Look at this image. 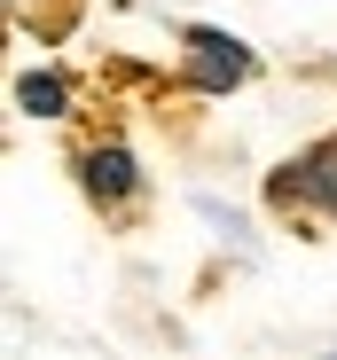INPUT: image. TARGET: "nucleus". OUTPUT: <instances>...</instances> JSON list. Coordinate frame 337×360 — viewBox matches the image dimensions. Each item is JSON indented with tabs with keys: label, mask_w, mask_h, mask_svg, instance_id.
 I'll return each instance as SVG.
<instances>
[{
	"label": "nucleus",
	"mask_w": 337,
	"mask_h": 360,
	"mask_svg": "<svg viewBox=\"0 0 337 360\" xmlns=\"http://www.w3.org/2000/svg\"><path fill=\"white\" fill-rule=\"evenodd\" d=\"M267 204H274V212H306V219H329V212H337V141H322V149L291 157L283 172L267 180Z\"/></svg>",
	"instance_id": "nucleus-1"
},
{
	"label": "nucleus",
	"mask_w": 337,
	"mask_h": 360,
	"mask_svg": "<svg viewBox=\"0 0 337 360\" xmlns=\"http://www.w3.org/2000/svg\"><path fill=\"white\" fill-rule=\"evenodd\" d=\"M189 71H196V86H204V94L243 86V79H251V47H243V39H228V32H189Z\"/></svg>",
	"instance_id": "nucleus-2"
},
{
	"label": "nucleus",
	"mask_w": 337,
	"mask_h": 360,
	"mask_svg": "<svg viewBox=\"0 0 337 360\" xmlns=\"http://www.w3.org/2000/svg\"><path fill=\"white\" fill-rule=\"evenodd\" d=\"M79 172H87V196H94V204H126V196L141 188V172H134V157H126L118 141L87 149V157H79Z\"/></svg>",
	"instance_id": "nucleus-3"
},
{
	"label": "nucleus",
	"mask_w": 337,
	"mask_h": 360,
	"mask_svg": "<svg viewBox=\"0 0 337 360\" xmlns=\"http://www.w3.org/2000/svg\"><path fill=\"white\" fill-rule=\"evenodd\" d=\"M16 110H32V117H63V79H47V71L16 79Z\"/></svg>",
	"instance_id": "nucleus-4"
}]
</instances>
